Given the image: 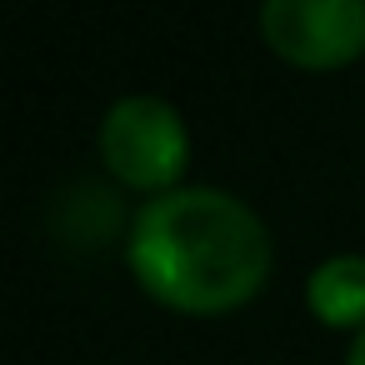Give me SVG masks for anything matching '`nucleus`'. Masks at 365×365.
Segmentation results:
<instances>
[{"label": "nucleus", "mask_w": 365, "mask_h": 365, "mask_svg": "<svg viewBox=\"0 0 365 365\" xmlns=\"http://www.w3.org/2000/svg\"><path fill=\"white\" fill-rule=\"evenodd\" d=\"M101 155L110 175H120L135 190H175L185 160H190V130L180 110L160 96H125L106 110L101 125Z\"/></svg>", "instance_id": "nucleus-2"}, {"label": "nucleus", "mask_w": 365, "mask_h": 365, "mask_svg": "<svg viewBox=\"0 0 365 365\" xmlns=\"http://www.w3.org/2000/svg\"><path fill=\"white\" fill-rule=\"evenodd\" d=\"M345 365H365V330L355 335V345H350V355H345Z\"/></svg>", "instance_id": "nucleus-5"}, {"label": "nucleus", "mask_w": 365, "mask_h": 365, "mask_svg": "<svg viewBox=\"0 0 365 365\" xmlns=\"http://www.w3.org/2000/svg\"><path fill=\"white\" fill-rule=\"evenodd\" d=\"M305 305L315 320L340 330H365V255H330L305 280Z\"/></svg>", "instance_id": "nucleus-4"}, {"label": "nucleus", "mask_w": 365, "mask_h": 365, "mask_svg": "<svg viewBox=\"0 0 365 365\" xmlns=\"http://www.w3.org/2000/svg\"><path fill=\"white\" fill-rule=\"evenodd\" d=\"M125 260L160 305L220 315L265 285L270 235L240 195L215 185H175L135 210Z\"/></svg>", "instance_id": "nucleus-1"}, {"label": "nucleus", "mask_w": 365, "mask_h": 365, "mask_svg": "<svg viewBox=\"0 0 365 365\" xmlns=\"http://www.w3.org/2000/svg\"><path fill=\"white\" fill-rule=\"evenodd\" d=\"M260 31L290 66L335 71L365 51V0H265Z\"/></svg>", "instance_id": "nucleus-3"}]
</instances>
